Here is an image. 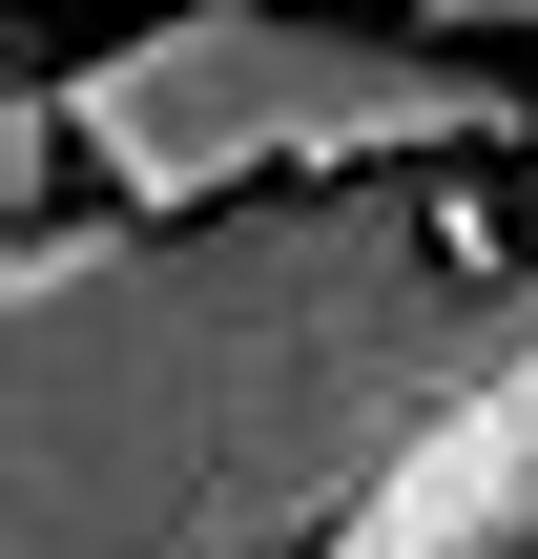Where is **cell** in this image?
Masks as SVG:
<instances>
[{"label":"cell","mask_w":538,"mask_h":559,"mask_svg":"<svg viewBox=\"0 0 538 559\" xmlns=\"http://www.w3.org/2000/svg\"><path fill=\"white\" fill-rule=\"evenodd\" d=\"M124 21H166V0H124Z\"/></svg>","instance_id":"5b68a950"},{"label":"cell","mask_w":538,"mask_h":559,"mask_svg":"<svg viewBox=\"0 0 538 559\" xmlns=\"http://www.w3.org/2000/svg\"><path fill=\"white\" fill-rule=\"evenodd\" d=\"M62 124L124 228H228V207H332V187H456L538 145V83L435 62L415 21H332V0H166V21H104V62H62Z\"/></svg>","instance_id":"7a4b0ae2"},{"label":"cell","mask_w":538,"mask_h":559,"mask_svg":"<svg viewBox=\"0 0 538 559\" xmlns=\"http://www.w3.org/2000/svg\"><path fill=\"white\" fill-rule=\"evenodd\" d=\"M332 559H538V290L498 311L477 394L415 436V477H394V498H373Z\"/></svg>","instance_id":"3957f363"},{"label":"cell","mask_w":538,"mask_h":559,"mask_svg":"<svg viewBox=\"0 0 538 559\" xmlns=\"http://www.w3.org/2000/svg\"><path fill=\"white\" fill-rule=\"evenodd\" d=\"M332 21H415V0H332Z\"/></svg>","instance_id":"277c9868"},{"label":"cell","mask_w":538,"mask_h":559,"mask_svg":"<svg viewBox=\"0 0 538 559\" xmlns=\"http://www.w3.org/2000/svg\"><path fill=\"white\" fill-rule=\"evenodd\" d=\"M538 228L456 187H332L228 228L62 207L0 249V559H332L477 394Z\"/></svg>","instance_id":"6da1fadb"}]
</instances>
